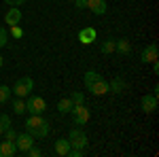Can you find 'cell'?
Masks as SVG:
<instances>
[{
    "instance_id": "cell-29",
    "label": "cell",
    "mask_w": 159,
    "mask_h": 157,
    "mask_svg": "<svg viewBox=\"0 0 159 157\" xmlns=\"http://www.w3.org/2000/svg\"><path fill=\"white\" fill-rule=\"evenodd\" d=\"M74 7H76V11H85L87 9V0H72Z\"/></svg>"
},
{
    "instance_id": "cell-28",
    "label": "cell",
    "mask_w": 159,
    "mask_h": 157,
    "mask_svg": "<svg viewBox=\"0 0 159 157\" xmlns=\"http://www.w3.org/2000/svg\"><path fill=\"white\" fill-rule=\"evenodd\" d=\"M85 155V149H70L68 151V157H83Z\"/></svg>"
},
{
    "instance_id": "cell-18",
    "label": "cell",
    "mask_w": 159,
    "mask_h": 157,
    "mask_svg": "<svg viewBox=\"0 0 159 157\" xmlns=\"http://www.w3.org/2000/svg\"><path fill=\"white\" fill-rule=\"evenodd\" d=\"M100 51H102L104 55H110V53H115V38H106V40H102V45H100Z\"/></svg>"
},
{
    "instance_id": "cell-17",
    "label": "cell",
    "mask_w": 159,
    "mask_h": 157,
    "mask_svg": "<svg viewBox=\"0 0 159 157\" xmlns=\"http://www.w3.org/2000/svg\"><path fill=\"white\" fill-rule=\"evenodd\" d=\"M74 106V102L70 100V98H61L60 102H57V110H60L61 115H66V113H70Z\"/></svg>"
},
{
    "instance_id": "cell-16",
    "label": "cell",
    "mask_w": 159,
    "mask_h": 157,
    "mask_svg": "<svg viewBox=\"0 0 159 157\" xmlns=\"http://www.w3.org/2000/svg\"><path fill=\"white\" fill-rule=\"evenodd\" d=\"M108 91H112V94H123V91H127V83L123 79H112L108 83Z\"/></svg>"
},
{
    "instance_id": "cell-21",
    "label": "cell",
    "mask_w": 159,
    "mask_h": 157,
    "mask_svg": "<svg viewBox=\"0 0 159 157\" xmlns=\"http://www.w3.org/2000/svg\"><path fill=\"white\" fill-rule=\"evenodd\" d=\"M9 98H11V87H7V85H0V104L9 102Z\"/></svg>"
},
{
    "instance_id": "cell-7",
    "label": "cell",
    "mask_w": 159,
    "mask_h": 157,
    "mask_svg": "<svg viewBox=\"0 0 159 157\" xmlns=\"http://www.w3.org/2000/svg\"><path fill=\"white\" fill-rule=\"evenodd\" d=\"M96 38H98V32H96V28H81L79 30V40L83 43V45H91V43H96Z\"/></svg>"
},
{
    "instance_id": "cell-12",
    "label": "cell",
    "mask_w": 159,
    "mask_h": 157,
    "mask_svg": "<svg viewBox=\"0 0 159 157\" xmlns=\"http://www.w3.org/2000/svg\"><path fill=\"white\" fill-rule=\"evenodd\" d=\"M19 21H21V11H19V7H11V9H9V13L4 15V24L17 25Z\"/></svg>"
},
{
    "instance_id": "cell-4",
    "label": "cell",
    "mask_w": 159,
    "mask_h": 157,
    "mask_svg": "<svg viewBox=\"0 0 159 157\" xmlns=\"http://www.w3.org/2000/svg\"><path fill=\"white\" fill-rule=\"evenodd\" d=\"M68 142H70V146L72 149H85L87 146V134L81 130V127H74L72 132L68 134Z\"/></svg>"
},
{
    "instance_id": "cell-23",
    "label": "cell",
    "mask_w": 159,
    "mask_h": 157,
    "mask_svg": "<svg viewBox=\"0 0 159 157\" xmlns=\"http://www.w3.org/2000/svg\"><path fill=\"white\" fill-rule=\"evenodd\" d=\"M7 127H11V119L7 115H0V134H4Z\"/></svg>"
},
{
    "instance_id": "cell-5",
    "label": "cell",
    "mask_w": 159,
    "mask_h": 157,
    "mask_svg": "<svg viewBox=\"0 0 159 157\" xmlns=\"http://www.w3.org/2000/svg\"><path fill=\"white\" fill-rule=\"evenodd\" d=\"M70 115H72L74 125H85L87 121H89V109H87L85 104H74Z\"/></svg>"
},
{
    "instance_id": "cell-19",
    "label": "cell",
    "mask_w": 159,
    "mask_h": 157,
    "mask_svg": "<svg viewBox=\"0 0 159 157\" xmlns=\"http://www.w3.org/2000/svg\"><path fill=\"white\" fill-rule=\"evenodd\" d=\"M100 79H102V74H100V72H96V70H87L83 81H85V87H89L91 83H96V81H100Z\"/></svg>"
},
{
    "instance_id": "cell-6",
    "label": "cell",
    "mask_w": 159,
    "mask_h": 157,
    "mask_svg": "<svg viewBox=\"0 0 159 157\" xmlns=\"http://www.w3.org/2000/svg\"><path fill=\"white\" fill-rule=\"evenodd\" d=\"M34 145V136H30L28 132L24 134H17V138H15V146H17V151H21V153H28V149Z\"/></svg>"
},
{
    "instance_id": "cell-8",
    "label": "cell",
    "mask_w": 159,
    "mask_h": 157,
    "mask_svg": "<svg viewBox=\"0 0 159 157\" xmlns=\"http://www.w3.org/2000/svg\"><path fill=\"white\" fill-rule=\"evenodd\" d=\"M157 60V45L155 43H151L147 47L142 49V53H140V62L142 64H151V62Z\"/></svg>"
},
{
    "instance_id": "cell-25",
    "label": "cell",
    "mask_w": 159,
    "mask_h": 157,
    "mask_svg": "<svg viewBox=\"0 0 159 157\" xmlns=\"http://www.w3.org/2000/svg\"><path fill=\"white\" fill-rule=\"evenodd\" d=\"M11 36L13 38H21V36H24V30L19 28V24H17V25H11Z\"/></svg>"
},
{
    "instance_id": "cell-24",
    "label": "cell",
    "mask_w": 159,
    "mask_h": 157,
    "mask_svg": "<svg viewBox=\"0 0 159 157\" xmlns=\"http://www.w3.org/2000/svg\"><path fill=\"white\" fill-rule=\"evenodd\" d=\"M9 43V32H7V28H0V49L4 47Z\"/></svg>"
},
{
    "instance_id": "cell-13",
    "label": "cell",
    "mask_w": 159,
    "mask_h": 157,
    "mask_svg": "<svg viewBox=\"0 0 159 157\" xmlns=\"http://www.w3.org/2000/svg\"><path fill=\"white\" fill-rule=\"evenodd\" d=\"M115 51L121 55H129L132 53V45L127 38H115Z\"/></svg>"
},
{
    "instance_id": "cell-22",
    "label": "cell",
    "mask_w": 159,
    "mask_h": 157,
    "mask_svg": "<svg viewBox=\"0 0 159 157\" xmlns=\"http://www.w3.org/2000/svg\"><path fill=\"white\" fill-rule=\"evenodd\" d=\"M70 100H72L74 104H85V94L83 91H72L70 94Z\"/></svg>"
},
{
    "instance_id": "cell-11",
    "label": "cell",
    "mask_w": 159,
    "mask_h": 157,
    "mask_svg": "<svg viewBox=\"0 0 159 157\" xmlns=\"http://www.w3.org/2000/svg\"><path fill=\"white\" fill-rule=\"evenodd\" d=\"M93 96H104V94H108V81H104V76L100 79V81H96V83H91L89 87H87Z\"/></svg>"
},
{
    "instance_id": "cell-14",
    "label": "cell",
    "mask_w": 159,
    "mask_h": 157,
    "mask_svg": "<svg viewBox=\"0 0 159 157\" xmlns=\"http://www.w3.org/2000/svg\"><path fill=\"white\" fill-rule=\"evenodd\" d=\"M72 146H70V142H68V138H57L55 140V153L60 157H68V151H70Z\"/></svg>"
},
{
    "instance_id": "cell-33",
    "label": "cell",
    "mask_w": 159,
    "mask_h": 157,
    "mask_svg": "<svg viewBox=\"0 0 159 157\" xmlns=\"http://www.w3.org/2000/svg\"><path fill=\"white\" fill-rule=\"evenodd\" d=\"M68 2H72V0H68Z\"/></svg>"
},
{
    "instance_id": "cell-9",
    "label": "cell",
    "mask_w": 159,
    "mask_h": 157,
    "mask_svg": "<svg viewBox=\"0 0 159 157\" xmlns=\"http://www.w3.org/2000/svg\"><path fill=\"white\" fill-rule=\"evenodd\" d=\"M140 106L144 113H155L157 110V96L155 94H147V96L140 98Z\"/></svg>"
},
{
    "instance_id": "cell-2",
    "label": "cell",
    "mask_w": 159,
    "mask_h": 157,
    "mask_svg": "<svg viewBox=\"0 0 159 157\" xmlns=\"http://www.w3.org/2000/svg\"><path fill=\"white\" fill-rule=\"evenodd\" d=\"M32 89H34V81L30 76H21V79H17V83L13 85V94L17 98H28L32 94Z\"/></svg>"
},
{
    "instance_id": "cell-1",
    "label": "cell",
    "mask_w": 159,
    "mask_h": 157,
    "mask_svg": "<svg viewBox=\"0 0 159 157\" xmlns=\"http://www.w3.org/2000/svg\"><path fill=\"white\" fill-rule=\"evenodd\" d=\"M49 121L43 119L40 115H30L28 121H25V132L34 138H47L49 136Z\"/></svg>"
},
{
    "instance_id": "cell-31",
    "label": "cell",
    "mask_w": 159,
    "mask_h": 157,
    "mask_svg": "<svg viewBox=\"0 0 159 157\" xmlns=\"http://www.w3.org/2000/svg\"><path fill=\"white\" fill-rule=\"evenodd\" d=\"M151 64H153V70H155V72H159V62L155 60V62H151Z\"/></svg>"
},
{
    "instance_id": "cell-3",
    "label": "cell",
    "mask_w": 159,
    "mask_h": 157,
    "mask_svg": "<svg viewBox=\"0 0 159 157\" xmlns=\"http://www.w3.org/2000/svg\"><path fill=\"white\" fill-rule=\"evenodd\" d=\"M25 110H28L30 115H43V113L47 110V102H45V98L30 94V96H28V102H25Z\"/></svg>"
},
{
    "instance_id": "cell-20",
    "label": "cell",
    "mask_w": 159,
    "mask_h": 157,
    "mask_svg": "<svg viewBox=\"0 0 159 157\" xmlns=\"http://www.w3.org/2000/svg\"><path fill=\"white\" fill-rule=\"evenodd\" d=\"M13 110H15V115H24L25 113V100L24 98H15L13 100Z\"/></svg>"
},
{
    "instance_id": "cell-15",
    "label": "cell",
    "mask_w": 159,
    "mask_h": 157,
    "mask_svg": "<svg viewBox=\"0 0 159 157\" xmlns=\"http://www.w3.org/2000/svg\"><path fill=\"white\" fill-rule=\"evenodd\" d=\"M15 153H17V146H15V142H11V140L0 142V157H13Z\"/></svg>"
},
{
    "instance_id": "cell-30",
    "label": "cell",
    "mask_w": 159,
    "mask_h": 157,
    "mask_svg": "<svg viewBox=\"0 0 159 157\" xmlns=\"http://www.w3.org/2000/svg\"><path fill=\"white\" fill-rule=\"evenodd\" d=\"M4 2H7V4H11V7H21L25 0H4Z\"/></svg>"
},
{
    "instance_id": "cell-10",
    "label": "cell",
    "mask_w": 159,
    "mask_h": 157,
    "mask_svg": "<svg viewBox=\"0 0 159 157\" xmlns=\"http://www.w3.org/2000/svg\"><path fill=\"white\" fill-rule=\"evenodd\" d=\"M87 9L93 15H104L106 9H108V4H106V0H87Z\"/></svg>"
},
{
    "instance_id": "cell-27",
    "label": "cell",
    "mask_w": 159,
    "mask_h": 157,
    "mask_svg": "<svg viewBox=\"0 0 159 157\" xmlns=\"http://www.w3.org/2000/svg\"><path fill=\"white\" fill-rule=\"evenodd\" d=\"M4 136H7V140L15 142V138H17V132H15L13 127H7V130H4Z\"/></svg>"
},
{
    "instance_id": "cell-32",
    "label": "cell",
    "mask_w": 159,
    "mask_h": 157,
    "mask_svg": "<svg viewBox=\"0 0 159 157\" xmlns=\"http://www.w3.org/2000/svg\"><path fill=\"white\" fill-rule=\"evenodd\" d=\"M2 64H4V58H2V53H0V68H2Z\"/></svg>"
},
{
    "instance_id": "cell-26",
    "label": "cell",
    "mask_w": 159,
    "mask_h": 157,
    "mask_svg": "<svg viewBox=\"0 0 159 157\" xmlns=\"http://www.w3.org/2000/svg\"><path fill=\"white\" fill-rule=\"evenodd\" d=\"M25 155H28V157H40V155H43V151H40L38 146H34V145H32L30 149H28V153H25Z\"/></svg>"
}]
</instances>
